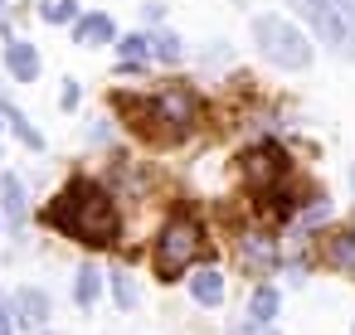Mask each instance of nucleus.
Wrapping results in <instances>:
<instances>
[{
	"label": "nucleus",
	"instance_id": "nucleus-11",
	"mask_svg": "<svg viewBox=\"0 0 355 335\" xmlns=\"http://www.w3.org/2000/svg\"><path fill=\"white\" fill-rule=\"evenodd\" d=\"M73 39L78 44H112L117 39V25H112V15H83L78 30H73Z\"/></svg>",
	"mask_w": 355,
	"mask_h": 335
},
{
	"label": "nucleus",
	"instance_id": "nucleus-20",
	"mask_svg": "<svg viewBox=\"0 0 355 335\" xmlns=\"http://www.w3.org/2000/svg\"><path fill=\"white\" fill-rule=\"evenodd\" d=\"M112 291H117V306H137V287L127 272H112Z\"/></svg>",
	"mask_w": 355,
	"mask_h": 335
},
{
	"label": "nucleus",
	"instance_id": "nucleus-9",
	"mask_svg": "<svg viewBox=\"0 0 355 335\" xmlns=\"http://www.w3.org/2000/svg\"><path fill=\"white\" fill-rule=\"evenodd\" d=\"M190 296H195L200 306H219V301H224V272L200 267V272L190 277Z\"/></svg>",
	"mask_w": 355,
	"mask_h": 335
},
{
	"label": "nucleus",
	"instance_id": "nucleus-15",
	"mask_svg": "<svg viewBox=\"0 0 355 335\" xmlns=\"http://www.w3.org/2000/svg\"><path fill=\"white\" fill-rule=\"evenodd\" d=\"M122 59H127V64L156 59V39H151V35H127V39H122Z\"/></svg>",
	"mask_w": 355,
	"mask_h": 335
},
{
	"label": "nucleus",
	"instance_id": "nucleus-16",
	"mask_svg": "<svg viewBox=\"0 0 355 335\" xmlns=\"http://www.w3.org/2000/svg\"><path fill=\"white\" fill-rule=\"evenodd\" d=\"M248 316L272 325V316H277V291H272V287H258V291H253V306H248Z\"/></svg>",
	"mask_w": 355,
	"mask_h": 335
},
{
	"label": "nucleus",
	"instance_id": "nucleus-13",
	"mask_svg": "<svg viewBox=\"0 0 355 335\" xmlns=\"http://www.w3.org/2000/svg\"><path fill=\"white\" fill-rule=\"evenodd\" d=\"M302 20H311L321 35H331V15H336V0H297Z\"/></svg>",
	"mask_w": 355,
	"mask_h": 335
},
{
	"label": "nucleus",
	"instance_id": "nucleus-7",
	"mask_svg": "<svg viewBox=\"0 0 355 335\" xmlns=\"http://www.w3.org/2000/svg\"><path fill=\"white\" fill-rule=\"evenodd\" d=\"M326 44L345 59H355V0H336V15H331V35Z\"/></svg>",
	"mask_w": 355,
	"mask_h": 335
},
{
	"label": "nucleus",
	"instance_id": "nucleus-22",
	"mask_svg": "<svg viewBox=\"0 0 355 335\" xmlns=\"http://www.w3.org/2000/svg\"><path fill=\"white\" fill-rule=\"evenodd\" d=\"M0 335H15V325H10V306H6V296H0Z\"/></svg>",
	"mask_w": 355,
	"mask_h": 335
},
{
	"label": "nucleus",
	"instance_id": "nucleus-8",
	"mask_svg": "<svg viewBox=\"0 0 355 335\" xmlns=\"http://www.w3.org/2000/svg\"><path fill=\"white\" fill-rule=\"evenodd\" d=\"M6 64H10V73H15V83H35V73H40V54H35V44H25V39H10V44H6Z\"/></svg>",
	"mask_w": 355,
	"mask_h": 335
},
{
	"label": "nucleus",
	"instance_id": "nucleus-5",
	"mask_svg": "<svg viewBox=\"0 0 355 335\" xmlns=\"http://www.w3.org/2000/svg\"><path fill=\"white\" fill-rule=\"evenodd\" d=\"M243 175H248V185H253L258 194H272V190H282V185H287V175H292V165H287V151H282V146H272V141L253 146V151L243 156Z\"/></svg>",
	"mask_w": 355,
	"mask_h": 335
},
{
	"label": "nucleus",
	"instance_id": "nucleus-25",
	"mask_svg": "<svg viewBox=\"0 0 355 335\" xmlns=\"http://www.w3.org/2000/svg\"><path fill=\"white\" fill-rule=\"evenodd\" d=\"M0 6H6V0H0Z\"/></svg>",
	"mask_w": 355,
	"mask_h": 335
},
{
	"label": "nucleus",
	"instance_id": "nucleus-23",
	"mask_svg": "<svg viewBox=\"0 0 355 335\" xmlns=\"http://www.w3.org/2000/svg\"><path fill=\"white\" fill-rule=\"evenodd\" d=\"M59 102H64V107H73V102H78V83H64V98H59Z\"/></svg>",
	"mask_w": 355,
	"mask_h": 335
},
{
	"label": "nucleus",
	"instance_id": "nucleus-2",
	"mask_svg": "<svg viewBox=\"0 0 355 335\" xmlns=\"http://www.w3.org/2000/svg\"><path fill=\"white\" fill-rule=\"evenodd\" d=\"M117 112H127L132 127H137L141 136H151V141H180V136L195 127V117H200V98H195L185 83L156 93L151 102H141V98H132V93H117Z\"/></svg>",
	"mask_w": 355,
	"mask_h": 335
},
{
	"label": "nucleus",
	"instance_id": "nucleus-3",
	"mask_svg": "<svg viewBox=\"0 0 355 335\" xmlns=\"http://www.w3.org/2000/svg\"><path fill=\"white\" fill-rule=\"evenodd\" d=\"M200 253H205L200 224L185 219V214H175V219L161 224V233H156V243H151V272H156L161 282H175Z\"/></svg>",
	"mask_w": 355,
	"mask_h": 335
},
{
	"label": "nucleus",
	"instance_id": "nucleus-10",
	"mask_svg": "<svg viewBox=\"0 0 355 335\" xmlns=\"http://www.w3.org/2000/svg\"><path fill=\"white\" fill-rule=\"evenodd\" d=\"M0 199H6V219H10L15 228H25L30 209H25V185H20V175H0Z\"/></svg>",
	"mask_w": 355,
	"mask_h": 335
},
{
	"label": "nucleus",
	"instance_id": "nucleus-14",
	"mask_svg": "<svg viewBox=\"0 0 355 335\" xmlns=\"http://www.w3.org/2000/svg\"><path fill=\"white\" fill-rule=\"evenodd\" d=\"M98 291H103V272H98L93 262H83V267H78V291H73V296H78V306H93V301H98Z\"/></svg>",
	"mask_w": 355,
	"mask_h": 335
},
{
	"label": "nucleus",
	"instance_id": "nucleus-12",
	"mask_svg": "<svg viewBox=\"0 0 355 335\" xmlns=\"http://www.w3.org/2000/svg\"><path fill=\"white\" fill-rule=\"evenodd\" d=\"M15 306H20V320H25V325H40V320L49 316V296H44L40 287H25Z\"/></svg>",
	"mask_w": 355,
	"mask_h": 335
},
{
	"label": "nucleus",
	"instance_id": "nucleus-1",
	"mask_svg": "<svg viewBox=\"0 0 355 335\" xmlns=\"http://www.w3.org/2000/svg\"><path fill=\"white\" fill-rule=\"evenodd\" d=\"M44 219H49L59 233L78 238L83 248H112L117 233H122L112 194H107L98 180H88V175H73V180L54 194V204H49Z\"/></svg>",
	"mask_w": 355,
	"mask_h": 335
},
{
	"label": "nucleus",
	"instance_id": "nucleus-24",
	"mask_svg": "<svg viewBox=\"0 0 355 335\" xmlns=\"http://www.w3.org/2000/svg\"><path fill=\"white\" fill-rule=\"evenodd\" d=\"M350 190H355V165H350Z\"/></svg>",
	"mask_w": 355,
	"mask_h": 335
},
{
	"label": "nucleus",
	"instance_id": "nucleus-4",
	"mask_svg": "<svg viewBox=\"0 0 355 335\" xmlns=\"http://www.w3.org/2000/svg\"><path fill=\"white\" fill-rule=\"evenodd\" d=\"M253 39H258L263 59H272L277 69H306L311 64V39L292 20H282V15H258L253 20Z\"/></svg>",
	"mask_w": 355,
	"mask_h": 335
},
{
	"label": "nucleus",
	"instance_id": "nucleus-21",
	"mask_svg": "<svg viewBox=\"0 0 355 335\" xmlns=\"http://www.w3.org/2000/svg\"><path fill=\"white\" fill-rule=\"evenodd\" d=\"M234 335H277L268 320H248V325H234Z\"/></svg>",
	"mask_w": 355,
	"mask_h": 335
},
{
	"label": "nucleus",
	"instance_id": "nucleus-6",
	"mask_svg": "<svg viewBox=\"0 0 355 335\" xmlns=\"http://www.w3.org/2000/svg\"><path fill=\"white\" fill-rule=\"evenodd\" d=\"M321 257H326L336 272L355 277V228H331V233L321 238Z\"/></svg>",
	"mask_w": 355,
	"mask_h": 335
},
{
	"label": "nucleus",
	"instance_id": "nucleus-19",
	"mask_svg": "<svg viewBox=\"0 0 355 335\" xmlns=\"http://www.w3.org/2000/svg\"><path fill=\"white\" fill-rule=\"evenodd\" d=\"M156 59H161V64H180V59H185V44H180L175 35H156Z\"/></svg>",
	"mask_w": 355,
	"mask_h": 335
},
{
	"label": "nucleus",
	"instance_id": "nucleus-17",
	"mask_svg": "<svg viewBox=\"0 0 355 335\" xmlns=\"http://www.w3.org/2000/svg\"><path fill=\"white\" fill-rule=\"evenodd\" d=\"M243 257L268 267V262H272V243H268V238H258V233H243Z\"/></svg>",
	"mask_w": 355,
	"mask_h": 335
},
{
	"label": "nucleus",
	"instance_id": "nucleus-18",
	"mask_svg": "<svg viewBox=\"0 0 355 335\" xmlns=\"http://www.w3.org/2000/svg\"><path fill=\"white\" fill-rule=\"evenodd\" d=\"M49 25H64V20H73L78 15V0H44V10H40Z\"/></svg>",
	"mask_w": 355,
	"mask_h": 335
}]
</instances>
